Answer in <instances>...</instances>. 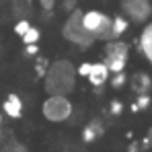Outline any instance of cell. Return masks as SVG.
Wrapping results in <instances>:
<instances>
[{"mask_svg":"<svg viewBox=\"0 0 152 152\" xmlns=\"http://www.w3.org/2000/svg\"><path fill=\"white\" fill-rule=\"evenodd\" d=\"M76 66L70 60H53L43 74V88L48 95H70L76 88Z\"/></svg>","mask_w":152,"mask_h":152,"instance_id":"6da1fadb","label":"cell"},{"mask_svg":"<svg viewBox=\"0 0 152 152\" xmlns=\"http://www.w3.org/2000/svg\"><path fill=\"white\" fill-rule=\"evenodd\" d=\"M62 37L80 50H86L97 41L82 25V10L80 8H74L72 12H68V19L62 25Z\"/></svg>","mask_w":152,"mask_h":152,"instance_id":"7a4b0ae2","label":"cell"},{"mask_svg":"<svg viewBox=\"0 0 152 152\" xmlns=\"http://www.w3.org/2000/svg\"><path fill=\"white\" fill-rule=\"evenodd\" d=\"M74 113V103L68 99V95H48L41 103V115L50 124H64L70 121Z\"/></svg>","mask_w":152,"mask_h":152,"instance_id":"3957f363","label":"cell"},{"mask_svg":"<svg viewBox=\"0 0 152 152\" xmlns=\"http://www.w3.org/2000/svg\"><path fill=\"white\" fill-rule=\"evenodd\" d=\"M129 60V45L121 39H107L103 48V64L109 68L111 74L124 72Z\"/></svg>","mask_w":152,"mask_h":152,"instance_id":"277c9868","label":"cell"},{"mask_svg":"<svg viewBox=\"0 0 152 152\" xmlns=\"http://www.w3.org/2000/svg\"><path fill=\"white\" fill-rule=\"evenodd\" d=\"M82 25L95 39H111V17L103 10H82Z\"/></svg>","mask_w":152,"mask_h":152,"instance_id":"5b68a950","label":"cell"},{"mask_svg":"<svg viewBox=\"0 0 152 152\" xmlns=\"http://www.w3.org/2000/svg\"><path fill=\"white\" fill-rule=\"evenodd\" d=\"M119 6H121V15L134 23H146L152 17L150 0H121Z\"/></svg>","mask_w":152,"mask_h":152,"instance_id":"8992f818","label":"cell"},{"mask_svg":"<svg viewBox=\"0 0 152 152\" xmlns=\"http://www.w3.org/2000/svg\"><path fill=\"white\" fill-rule=\"evenodd\" d=\"M23 111H25L23 99L17 93H8L6 99L2 101V113H4V117H8V119H21Z\"/></svg>","mask_w":152,"mask_h":152,"instance_id":"52a82bcc","label":"cell"},{"mask_svg":"<svg viewBox=\"0 0 152 152\" xmlns=\"http://www.w3.org/2000/svg\"><path fill=\"white\" fill-rule=\"evenodd\" d=\"M109 68L103 64V62H91V68H88V74H86V80L95 86V88H101L103 84L109 82Z\"/></svg>","mask_w":152,"mask_h":152,"instance_id":"ba28073f","label":"cell"},{"mask_svg":"<svg viewBox=\"0 0 152 152\" xmlns=\"http://www.w3.org/2000/svg\"><path fill=\"white\" fill-rule=\"evenodd\" d=\"M103 134H105V124H103L99 117H93V119H88V121L84 124L80 138H82L84 144H93V142H97V140L101 138Z\"/></svg>","mask_w":152,"mask_h":152,"instance_id":"9c48e42d","label":"cell"},{"mask_svg":"<svg viewBox=\"0 0 152 152\" xmlns=\"http://www.w3.org/2000/svg\"><path fill=\"white\" fill-rule=\"evenodd\" d=\"M138 50L140 53L146 58V62L152 66V21L146 23L140 31V37H138Z\"/></svg>","mask_w":152,"mask_h":152,"instance_id":"30bf717a","label":"cell"},{"mask_svg":"<svg viewBox=\"0 0 152 152\" xmlns=\"http://www.w3.org/2000/svg\"><path fill=\"white\" fill-rule=\"evenodd\" d=\"M129 86H132V91H134L136 95L150 93V88H152L150 74H146V72H136V74L132 76V80H129Z\"/></svg>","mask_w":152,"mask_h":152,"instance_id":"8fae6325","label":"cell"},{"mask_svg":"<svg viewBox=\"0 0 152 152\" xmlns=\"http://www.w3.org/2000/svg\"><path fill=\"white\" fill-rule=\"evenodd\" d=\"M10 10L15 19H27L33 10V0H10Z\"/></svg>","mask_w":152,"mask_h":152,"instance_id":"7c38bea8","label":"cell"},{"mask_svg":"<svg viewBox=\"0 0 152 152\" xmlns=\"http://www.w3.org/2000/svg\"><path fill=\"white\" fill-rule=\"evenodd\" d=\"M127 29H129V21L124 15L111 17V39H121V35H126Z\"/></svg>","mask_w":152,"mask_h":152,"instance_id":"4fadbf2b","label":"cell"},{"mask_svg":"<svg viewBox=\"0 0 152 152\" xmlns=\"http://www.w3.org/2000/svg\"><path fill=\"white\" fill-rule=\"evenodd\" d=\"M6 138V136H4ZM2 138V142H0V152H27V146L25 144H21V142H17L12 136H10V132H8V140H4Z\"/></svg>","mask_w":152,"mask_h":152,"instance_id":"5bb4252c","label":"cell"},{"mask_svg":"<svg viewBox=\"0 0 152 152\" xmlns=\"http://www.w3.org/2000/svg\"><path fill=\"white\" fill-rule=\"evenodd\" d=\"M39 39H41V31H39V27H29L25 31V35H21V41L29 45V43H39Z\"/></svg>","mask_w":152,"mask_h":152,"instance_id":"9a60e30c","label":"cell"},{"mask_svg":"<svg viewBox=\"0 0 152 152\" xmlns=\"http://www.w3.org/2000/svg\"><path fill=\"white\" fill-rule=\"evenodd\" d=\"M150 95L148 93H144V95H138V99H136V103H132V111H144V109H148L150 107Z\"/></svg>","mask_w":152,"mask_h":152,"instance_id":"2e32d148","label":"cell"},{"mask_svg":"<svg viewBox=\"0 0 152 152\" xmlns=\"http://www.w3.org/2000/svg\"><path fill=\"white\" fill-rule=\"evenodd\" d=\"M109 80H111V86L113 88H121L127 82V76H126V72H115V74L109 76Z\"/></svg>","mask_w":152,"mask_h":152,"instance_id":"e0dca14e","label":"cell"},{"mask_svg":"<svg viewBox=\"0 0 152 152\" xmlns=\"http://www.w3.org/2000/svg\"><path fill=\"white\" fill-rule=\"evenodd\" d=\"M31 27V21L29 19H19L17 23H15V33L21 37V35H25V31Z\"/></svg>","mask_w":152,"mask_h":152,"instance_id":"ac0fdd59","label":"cell"},{"mask_svg":"<svg viewBox=\"0 0 152 152\" xmlns=\"http://www.w3.org/2000/svg\"><path fill=\"white\" fill-rule=\"evenodd\" d=\"M48 60L45 58H37V64H35V74L39 76V78H43V74H45V70H48Z\"/></svg>","mask_w":152,"mask_h":152,"instance_id":"d6986e66","label":"cell"},{"mask_svg":"<svg viewBox=\"0 0 152 152\" xmlns=\"http://www.w3.org/2000/svg\"><path fill=\"white\" fill-rule=\"evenodd\" d=\"M121 111H124V103L121 101H111L109 103V113H111L113 117H119Z\"/></svg>","mask_w":152,"mask_h":152,"instance_id":"ffe728a7","label":"cell"},{"mask_svg":"<svg viewBox=\"0 0 152 152\" xmlns=\"http://www.w3.org/2000/svg\"><path fill=\"white\" fill-rule=\"evenodd\" d=\"M56 2H58V0H37V4H39V10H45V12H53V8H56Z\"/></svg>","mask_w":152,"mask_h":152,"instance_id":"44dd1931","label":"cell"},{"mask_svg":"<svg viewBox=\"0 0 152 152\" xmlns=\"http://www.w3.org/2000/svg\"><path fill=\"white\" fill-rule=\"evenodd\" d=\"M62 8H64L66 12H72L74 8H78V2H76V0H62Z\"/></svg>","mask_w":152,"mask_h":152,"instance_id":"7402d4cb","label":"cell"},{"mask_svg":"<svg viewBox=\"0 0 152 152\" xmlns=\"http://www.w3.org/2000/svg\"><path fill=\"white\" fill-rule=\"evenodd\" d=\"M37 53H39L37 43H29V45H25V56H37Z\"/></svg>","mask_w":152,"mask_h":152,"instance_id":"603a6c76","label":"cell"},{"mask_svg":"<svg viewBox=\"0 0 152 152\" xmlns=\"http://www.w3.org/2000/svg\"><path fill=\"white\" fill-rule=\"evenodd\" d=\"M152 146V126L148 127V134H146V138H144V144H142V148H148Z\"/></svg>","mask_w":152,"mask_h":152,"instance_id":"cb8c5ba5","label":"cell"},{"mask_svg":"<svg viewBox=\"0 0 152 152\" xmlns=\"http://www.w3.org/2000/svg\"><path fill=\"white\" fill-rule=\"evenodd\" d=\"M127 152H142V144H138V142H132V144L127 146Z\"/></svg>","mask_w":152,"mask_h":152,"instance_id":"d4e9b609","label":"cell"},{"mask_svg":"<svg viewBox=\"0 0 152 152\" xmlns=\"http://www.w3.org/2000/svg\"><path fill=\"white\" fill-rule=\"evenodd\" d=\"M4 126V113H2V111H0V127Z\"/></svg>","mask_w":152,"mask_h":152,"instance_id":"484cf974","label":"cell"},{"mask_svg":"<svg viewBox=\"0 0 152 152\" xmlns=\"http://www.w3.org/2000/svg\"><path fill=\"white\" fill-rule=\"evenodd\" d=\"M6 134H4V127H0V142H2V138H4Z\"/></svg>","mask_w":152,"mask_h":152,"instance_id":"4316f807","label":"cell"},{"mask_svg":"<svg viewBox=\"0 0 152 152\" xmlns=\"http://www.w3.org/2000/svg\"><path fill=\"white\" fill-rule=\"evenodd\" d=\"M0 2H4V0H0Z\"/></svg>","mask_w":152,"mask_h":152,"instance_id":"83f0119b","label":"cell"}]
</instances>
